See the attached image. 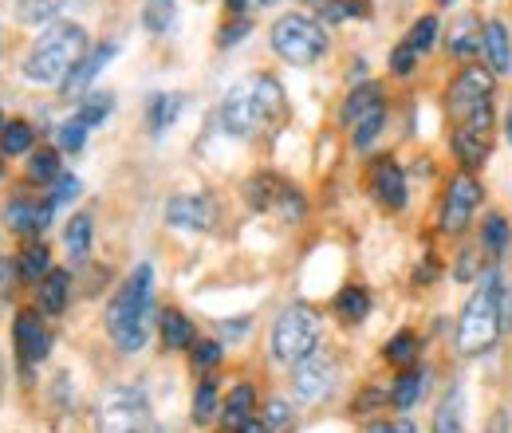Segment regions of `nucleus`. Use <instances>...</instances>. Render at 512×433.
Segmentation results:
<instances>
[{"instance_id": "22", "label": "nucleus", "mask_w": 512, "mask_h": 433, "mask_svg": "<svg viewBox=\"0 0 512 433\" xmlns=\"http://www.w3.org/2000/svg\"><path fill=\"white\" fill-rule=\"evenodd\" d=\"M67 288H71V276H67L64 268H52L48 276H44V284H40V304L48 315H60L67 308Z\"/></svg>"}, {"instance_id": "5", "label": "nucleus", "mask_w": 512, "mask_h": 433, "mask_svg": "<svg viewBox=\"0 0 512 433\" xmlns=\"http://www.w3.org/2000/svg\"><path fill=\"white\" fill-rule=\"evenodd\" d=\"M316 343H320V315L304 304H292V308L280 311L276 327H272V355L284 363V367H296L304 359L316 355Z\"/></svg>"}, {"instance_id": "32", "label": "nucleus", "mask_w": 512, "mask_h": 433, "mask_svg": "<svg viewBox=\"0 0 512 433\" xmlns=\"http://www.w3.org/2000/svg\"><path fill=\"white\" fill-rule=\"evenodd\" d=\"M111 111H115V99H111L107 91H95V95H87V99H83V107H79V115H75V119H79L83 126H99Z\"/></svg>"}, {"instance_id": "20", "label": "nucleus", "mask_w": 512, "mask_h": 433, "mask_svg": "<svg viewBox=\"0 0 512 433\" xmlns=\"http://www.w3.org/2000/svg\"><path fill=\"white\" fill-rule=\"evenodd\" d=\"M509 241H512L509 221H505L501 213H489V217L481 221V252H489V256L497 260V256L509 252Z\"/></svg>"}, {"instance_id": "15", "label": "nucleus", "mask_w": 512, "mask_h": 433, "mask_svg": "<svg viewBox=\"0 0 512 433\" xmlns=\"http://www.w3.org/2000/svg\"><path fill=\"white\" fill-rule=\"evenodd\" d=\"M371 193L383 201L386 209H402L406 205V174L398 170L394 158H379L371 170Z\"/></svg>"}, {"instance_id": "44", "label": "nucleus", "mask_w": 512, "mask_h": 433, "mask_svg": "<svg viewBox=\"0 0 512 433\" xmlns=\"http://www.w3.org/2000/svg\"><path fill=\"white\" fill-rule=\"evenodd\" d=\"M79 193V182L71 178V174H64L60 182H56V193H52V205H60V201H71Z\"/></svg>"}, {"instance_id": "9", "label": "nucleus", "mask_w": 512, "mask_h": 433, "mask_svg": "<svg viewBox=\"0 0 512 433\" xmlns=\"http://www.w3.org/2000/svg\"><path fill=\"white\" fill-rule=\"evenodd\" d=\"M481 209V186L473 174H457L446 186V197H442V229L446 233H465V225L473 221V213Z\"/></svg>"}, {"instance_id": "55", "label": "nucleus", "mask_w": 512, "mask_h": 433, "mask_svg": "<svg viewBox=\"0 0 512 433\" xmlns=\"http://www.w3.org/2000/svg\"><path fill=\"white\" fill-rule=\"evenodd\" d=\"M442 4H453V0H442Z\"/></svg>"}, {"instance_id": "56", "label": "nucleus", "mask_w": 512, "mask_h": 433, "mask_svg": "<svg viewBox=\"0 0 512 433\" xmlns=\"http://www.w3.org/2000/svg\"><path fill=\"white\" fill-rule=\"evenodd\" d=\"M0 130H4V119H0Z\"/></svg>"}, {"instance_id": "3", "label": "nucleus", "mask_w": 512, "mask_h": 433, "mask_svg": "<svg viewBox=\"0 0 512 433\" xmlns=\"http://www.w3.org/2000/svg\"><path fill=\"white\" fill-rule=\"evenodd\" d=\"M150 300H154V268L138 264L127 276V284L115 292V300L107 304V331L119 351H142Z\"/></svg>"}, {"instance_id": "19", "label": "nucleus", "mask_w": 512, "mask_h": 433, "mask_svg": "<svg viewBox=\"0 0 512 433\" xmlns=\"http://www.w3.org/2000/svg\"><path fill=\"white\" fill-rule=\"evenodd\" d=\"M375 103H383V95H379V87L375 83H359L351 95H347V103H343V111H339V123L355 126Z\"/></svg>"}, {"instance_id": "52", "label": "nucleus", "mask_w": 512, "mask_h": 433, "mask_svg": "<svg viewBox=\"0 0 512 433\" xmlns=\"http://www.w3.org/2000/svg\"><path fill=\"white\" fill-rule=\"evenodd\" d=\"M509 138H512V111H509Z\"/></svg>"}, {"instance_id": "23", "label": "nucleus", "mask_w": 512, "mask_h": 433, "mask_svg": "<svg viewBox=\"0 0 512 433\" xmlns=\"http://www.w3.org/2000/svg\"><path fill=\"white\" fill-rule=\"evenodd\" d=\"M461 418H465V410H461V386H449L446 398L434 410V433H461Z\"/></svg>"}, {"instance_id": "41", "label": "nucleus", "mask_w": 512, "mask_h": 433, "mask_svg": "<svg viewBox=\"0 0 512 433\" xmlns=\"http://www.w3.org/2000/svg\"><path fill=\"white\" fill-rule=\"evenodd\" d=\"M217 359H221V343H213V339H201V343H193V367H197V371H209V367H217Z\"/></svg>"}, {"instance_id": "28", "label": "nucleus", "mask_w": 512, "mask_h": 433, "mask_svg": "<svg viewBox=\"0 0 512 433\" xmlns=\"http://www.w3.org/2000/svg\"><path fill=\"white\" fill-rule=\"evenodd\" d=\"M64 245L75 260H79V256H87V248H91V217H87V213H75V217L67 221Z\"/></svg>"}, {"instance_id": "4", "label": "nucleus", "mask_w": 512, "mask_h": 433, "mask_svg": "<svg viewBox=\"0 0 512 433\" xmlns=\"http://www.w3.org/2000/svg\"><path fill=\"white\" fill-rule=\"evenodd\" d=\"M280 103H284V95H280V83H276L272 75H249V79H241V83L225 95V103H221V123H225L229 134L249 138V134L264 130V126L276 119Z\"/></svg>"}, {"instance_id": "38", "label": "nucleus", "mask_w": 512, "mask_h": 433, "mask_svg": "<svg viewBox=\"0 0 512 433\" xmlns=\"http://www.w3.org/2000/svg\"><path fill=\"white\" fill-rule=\"evenodd\" d=\"M146 28L150 32H166L170 20H174V0H146V12H142Z\"/></svg>"}, {"instance_id": "50", "label": "nucleus", "mask_w": 512, "mask_h": 433, "mask_svg": "<svg viewBox=\"0 0 512 433\" xmlns=\"http://www.w3.org/2000/svg\"><path fill=\"white\" fill-rule=\"evenodd\" d=\"M237 433H268V426H264V422H245Z\"/></svg>"}, {"instance_id": "10", "label": "nucleus", "mask_w": 512, "mask_h": 433, "mask_svg": "<svg viewBox=\"0 0 512 433\" xmlns=\"http://www.w3.org/2000/svg\"><path fill=\"white\" fill-rule=\"evenodd\" d=\"M489 146H493V115H477L469 123H457L453 154L461 158V166H481L489 158Z\"/></svg>"}, {"instance_id": "21", "label": "nucleus", "mask_w": 512, "mask_h": 433, "mask_svg": "<svg viewBox=\"0 0 512 433\" xmlns=\"http://www.w3.org/2000/svg\"><path fill=\"white\" fill-rule=\"evenodd\" d=\"M162 343L170 347V351H186L193 347L197 339H193V323L182 315V311H162Z\"/></svg>"}, {"instance_id": "39", "label": "nucleus", "mask_w": 512, "mask_h": 433, "mask_svg": "<svg viewBox=\"0 0 512 433\" xmlns=\"http://www.w3.org/2000/svg\"><path fill=\"white\" fill-rule=\"evenodd\" d=\"M323 20H359L363 4L359 0H323Z\"/></svg>"}, {"instance_id": "6", "label": "nucleus", "mask_w": 512, "mask_h": 433, "mask_svg": "<svg viewBox=\"0 0 512 433\" xmlns=\"http://www.w3.org/2000/svg\"><path fill=\"white\" fill-rule=\"evenodd\" d=\"M99 433H150L154 414L138 386H115L99 398Z\"/></svg>"}, {"instance_id": "2", "label": "nucleus", "mask_w": 512, "mask_h": 433, "mask_svg": "<svg viewBox=\"0 0 512 433\" xmlns=\"http://www.w3.org/2000/svg\"><path fill=\"white\" fill-rule=\"evenodd\" d=\"M91 48H87V32L79 28V24H71V20H56V24H48L44 32H40V40L28 48V56H24V75L32 79V83H60L64 87L67 75L83 63Z\"/></svg>"}, {"instance_id": "53", "label": "nucleus", "mask_w": 512, "mask_h": 433, "mask_svg": "<svg viewBox=\"0 0 512 433\" xmlns=\"http://www.w3.org/2000/svg\"><path fill=\"white\" fill-rule=\"evenodd\" d=\"M256 4H272V0H256Z\"/></svg>"}, {"instance_id": "24", "label": "nucleus", "mask_w": 512, "mask_h": 433, "mask_svg": "<svg viewBox=\"0 0 512 433\" xmlns=\"http://www.w3.org/2000/svg\"><path fill=\"white\" fill-rule=\"evenodd\" d=\"M449 52L453 56H473L481 52V28H477V16H461L449 32Z\"/></svg>"}, {"instance_id": "51", "label": "nucleus", "mask_w": 512, "mask_h": 433, "mask_svg": "<svg viewBox=\"0 0 512 433\" xmlns=\"http://www.w3.org/2000/svg\"><path fill=\"white\" fill-rule=\"evenodd\" d=\"M229 4H233V8H241V4H249V0H229Z\"/></svg>"}, {"instance_id": "34", "label": "nucleus", "mask_w": 512, "mask_h": 433, "mask_svg": "<svg viewBox=\"0 0 512 433\" xmlns=\"http://www.w3.org/2000/svg\"><path fill=\"white\" fill-rule=\"evenodd\" d=\"M32 138H36V134H32V126L16 119V123H8L4 130H0V150H4V154H28Z\"/></svg>"}, {"instance_id": "11", "label": "nucleus", "mask_w": 512, "mask_h": 433, "mask_svg": "<svg viewBox=\"0 0 512 433\" xmlns=\"http://www.w3.org/2000/svg\"><path fill=\"white\" fill-rule=\"evenodd\" d=\"M12 335H16V355H20L24 367H36V363L52 351V335L44 331V323H40L36 311H20Z\"/></svg>"}, {"instance_id": "16", "label": "nucleus", "mask_w": 512, "mask_h": 433, "mask_svg": "<svg viewBox=\"0 0 512 433\" xmlns=\"http://www.w3.org/2000/svg\"><path fill=\"white\" fill-rule=\"evenodd\" d=\"M111 56H115V44H99V48H91L87 56H83V63L67 75V83H64V95H83L91 83H95V75L111 63Z\"/></svg>"}, {"instance_id": "14", "label": "nucleus", "mask_w": 512, "mask_h": 433, "mask_svg": "<svg viewBox=\"0 0 512 433\" xmlns=\"http://www.w3.org/2000/svg\"><path fill=\"white\" fill-rule=\"evenodd\" d=\"M52 201L48 205H36V201H24V197H12L8 205H4V221H8V229L12 233H24V237H40L44 229H48V221H52Z\"/></svg>"}, {"instance_id": "29", "label": "nucleus", "mask_w": 512, "mask_h": 433, "mask_svg": "<svg viewBox=\"0 0 512 433\" xmlns=\"http://www.w3.org/2000/svg\"><path fill=\"white\" fill-rule=\"evenodd\" d=\"M335 311H339L347 323H359V319H367V311H371V296H367L363 288H343L339 300H335Z\"/></svg>"}, {"instance_id": "42", "label": "nucleus", "mask_w": 512, "mask_h": 433, "mask_svg": "<svg viewBox=\"0 0 512 433\" xmlns=\"http://www.w3.org/2000/svg\"><path fill=\"white\" fill-rule=\"evenodd\" d=\"M288 418H292V406H288L284 398H272L268 410H264V426H268V430H284Z\"/></svg>"}, {"instance_id": "18", "label": "nucleus", "mask_w": 512, "mask_h": 433, "mask_svg": "<svg viewBox=\"0 0 512 433\" xmlns=\"http://www.w3.org/2000/svg\"><path fill=\"white\" fill-rule=\"evenodd\" d=\"M253 406H256V394L249 382L233 386V394L225 398V426L229 430H241L245 422H253Z\"/></svg>"}, {"instance_id": "8", "label": "nucleus", "mask_w": 512, "mask_h": 433, "mask_svg": "<svg viewBox=\"0 0 512 433\" xmlns=\"http://www.w3.org/2000/svg\"><path fill=\"white\" fill-rule=\"evenodd\" d=\"M449 115L457 123H469L477 115H493V71L485 67H465L449 83Z\"/></svg>"}, {"instance_id": "48", "label": "nucleus", "mask_w": 512, "mask_h": 433, "mask_svg": "<svg viewBox=\"0 0 512 433\" xmlns=\"http://www.w3.org/2000/svg\"><path fill=\"white\" fill-rule=\"evenodd\" d=\"M489 433H509V414L501 410V414H493V422H489Z\"/></svg>"}, {"instance_id": "27", "label": "nucleus", "mask_w": 512, "mask_h": 433, "mask_svg": "<svg viewBox=\"0 0 512 433\" xmlns=\"http://www.w3.org/2000/svg\"><path fill=\"white\" fill-rule=\"evenodd\" d=\"M422 386H426V378L418 367H406V371L398 374V382H394V390H390V402L398 406V410H410L418 398H422Z\"/></svg>"}, {"instance_id": "43", "label": "nucleus", "mask_w": 512, "mask_h": 433, "mask_svg": "<svg viewBox=\"0 0 512 433\" xmlns=\"http://www.w3.org/2000/svg\"><path fill=\"white\" fill-rule=\"evenodd\" d=\"M414 60H418V56H414V52H410L406 44H398V48L390 52V71H398V75H406V71L414 67Z\"/></svg>"}, {"instance_id": "13", "label": "nucleus", "mask_w": 512, "mask_h": 433, "mask_svg": "<svg viewBox=\"0 0 512 433\" xmlns=\"http://www.w3.org/2000/svg\"><path fill=\"white\" fill-rule=\"evenodd\" d=\"M166 221L174 229H209L213 225V201L201 193H178L166 201Z\"/></svg>"}, {"instance_id": "17", "label": "nucleus", "mask_w": 512, "mask_h": 433, "mask_svg": "<svg viewBox=\"0 0 512 433\" xmlns=\"http://www.w3.org/2000/svg\"><path fill=\"white\" fill-rule=\"evenodd\" d=\"M481 52H485V60H489V71H509L512 48H509V32H505V24L489 20V24L481 28Z\"/></svg>"}, {"instance_id": "33", "label": "nucleus", "mask_w": 512, "mask_h": 433, "mask_svg": "<svg viewBox=\"0 0 512 433\" xmlns=\"http://www.w3.org/2000/svg\"><path fill=\"white\" fill-rule=\"evenodd\" d=\"M386 359L398 363V367H414V359H418V335H414V331L394 335V339L386 343Z\"/></svg>"}, {"instance_id": "26", "label": "nucleus", "mask_w": 512, "mask_h": 433, "mask_svg": "<svg viewBox=\"0 0 512 433\" xmlns=\"http://www.w3.org/2000/svg\"><path fill=\"white\" fill-rule=\"evenodd\" d=\"M16 272H20L24 280H44V276L52 272V256H48V245L32 241V245L20 252V260H16Z\"/></svg>"}, {"instance_id": "37", "label": "nucleus", "mask_w": 512, "mask_h": 433, "mask_svg": "<svg viewBox=\"0 0 512 433\" xmlns=\"http://www.w3.org/2000/svg\"><path fill=\"white\" fill-rule=\"evenodd\" d=\"M217 414V382L213 378H205L201 386H197V394H193V422H209Z\"/></svg>"}, {"instance_id": "45", "label": "nucleus", "mask_w": 512, "mask_h": 433, "mask_svg": "<svg viewBox=\"0 0 512 433\" xmlns=\"http://www.w3.org/2000/svg\"><path fill=\"white\" fill-rule=\"evenodd\" d=\"M245 32H249V20H241V24H233V28H225V32H221V48H225V44H233V40H241Z\"/></svg>"}, {"instance_id": "36", "label": "nucleus", "mask_w": 512, "mask_h": 433, "mask_svg": "<svg viewBox=\"0 0 512 433\" xmlns=\"http://www.w3.org/2000/svg\"><path fill=\"white\" fill-rule=\"evenodd\" d=\"M182 111V95H158L150 103V130H166Z\"/></svg>"}, {"instance_id": "30", "label": "nucleus", "mask_w": 512, "mask_h": 433, "mask_svg": "<svg viewBox=\"0 0 512 433\" xmlns=\"http://www.w3.org/2000/svg\"><path fill=\"white\" fill-rule=\"evenodd\" d=\"M434 40H438V16H418L414 28H410V36H406V48L414 56H422V52L434 48Z\"/></svg>"}, {"instance_id": "46", "label": "nucleus", "mask_w": 512, "mask_h": 433, "mask_svg": "<svg viewBox=\"0 0 512 433\" xmlns=\"http://www.w3.org/2000/svg\"><path fill=\"white\" fill-rule=\"evenodd\" d=\"M221 331H225V339H245V331H249V319H237V323H221Z\"/></svg>"}, {"instance_id": "12", "label": "nucleus", "mask_w": 512, "mask_h": 433, "mask_svg": "<svg viewBox=\"0 0 512 433\" xmlns=\"http://www.w3.org/2000/svg\"><path fill=\"white\" fill-rule=\"evenodd\" d=\"M292 386H296V398H304V402L327 398V390L335 386V367H331V359L312 355V359L296 363V367H292Z\"/></svg>"}, {"instance_id": "1", "label": "nucleus", "mask_w": 512, "mask_h": 433, "mask_svg": "<svg viewBox=\"0 0 512 433\" xmlns=\"http://www.w3.org/2000/svg\"><path fill=\"white\" fill-rule=\"evenodd\" d=\"M501 300H505V280L497 268H485L477 292L469 296V304L457 319V351L461 355H485L501 339V331H505Z\"/></svg>"}, {"instance_id": "40", "label": "nucleus", "mask_w": 512, "mask_h": 433, "mask_svg": "<svg viewBox=\"0 0 512 433\" xmlns=\"http://www.w3.org/2000/svg\"><path fill=\"white\" fill-rule=\"evenodd\" d=\"M83 142H87V126L79 123V119H71V123L60 126V146H64L67 154H79Z\"/></svg>"}, {"instance_id": "54", "label": "nucleus", "mask_w": 512, "mask_h": 433, "mask_svg": "<svg viewBox=\"0 0 512 433\" xmlns=\"http://www.w3.org/2000/svg\"><path fill=\"white\" fill-rule=\"evenodd\" d=\"M0 178H4V166H0Z\"/></svg>"}, {"instance_id": "49", "label": "nucleus", "mask_w": 512, "mask_h": 433, "mask_svg": "<svg viewBox=\"0 0 512 433\" xmlns=\"http://www.w3.org/2000/svg\"><path fill=\"white\" fill-rule=\"evenodd\" d=\"M383 398H379V390H363V402H359V410H375Z\"/></svg>"}, {"instance_id": "25", "label": "nucleus", "mask_w": 512, "mask_h": 433, "mask_svg": "<svg viewBox=\"0 0 512 433\" xmlns=\"http://www.w3.org/2000/svg\"><path fill=\"white\" fill-rule=\"evenodd\" d=\"M28 178L36 182V186H56L64 174H60V154L52 150V146H44V150H36L32 158H28Z\"/></svg>"}, {"instance_id": "47", "label": "nucleus", "mask_w": 512, "mask_h": 433, "mask_svg": "<svg viewBox=\"0 0 512 433\" xmlns=\"http://www.w3.org/2000/svg\"><path fill=\"white\" fill-rule=\"evenodd\" d=\"M371 433H418L410 422H394V426H371Z\"/></svg>"}, {"instance_id": "31", "label": "nucleus", "mask_w": 512, "mask_h": 433, "mask_svg": "<svg viewBox=\"0 0 512 433\" xmlns=\"http://www.w3.org/2000/svg\"><path fill=\"white\" fill-rule=\"evenodd\" d=\"M67 0H20L16 4V12H20V20L24 24H48V20H56L60 16V8H64Z\"/></svg>"}, {"instance_id": "7", "label": "nucleus", "mask_w": 512, "mask_h": 433, "mask_svg": "<svg viewBox=\"0 0 512 433\" xmlns=\"http://www.w3.org/2000/svg\"><path fill=\"white\" fill-rule=\"evenodd\" d=\"M272 48L280 52V60L296 63V67H308V63H316L323 52H327V32H323L312 16L292 12V16L276 20V28H272Z\"/></svg>"}, {"instance_id": "35", "label": "nucleus", "mask_w": 512, "mask_h": 433, "mask_svg": "<svg viewBox=\"0 0 512 433\" xmlns=\"http://www.w3.org/2000/svg\"><path fill=\"white\" fill-rule=\"evenodd\" d=\"M383 119H386V107L383 103H375V107L355 123V150H367V146L375 142V134L383 130Z\"/></svg>"}]
</instances>
